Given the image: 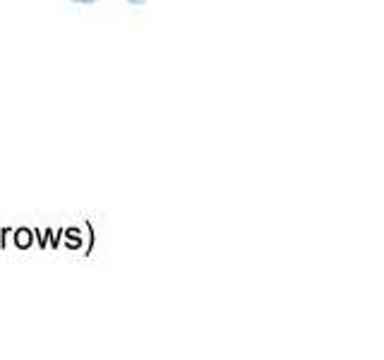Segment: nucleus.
<instances>
[{
	"mask_svg": "<svg viewBox=\"0 0 384 360\" xmlns=\"http://www.w3.org/2000/svg\"><path fill=\"white\" fill-rule=\"evenodd\" d=\"M75 5H92V3H101V0H70Z\"/></svg>",
	"mask_w": 384,
	"mask_h": 360,
	"instance_id": "nucleus-1",
	"label": "nucleus"
},
{
	"mask_svg": "<svg viewBox=\"0 0 384 360\" xmlns=\"http://www.w3.org/2000/svg\"><path fill=\"white\" fill-rule=\"evenodd\" d=\"M128 3H130V5H144L146 0H128Z\"/></svg>",
	"mask_w": 384,
	"mask_h": 360,
	"instance_id": "nucleus-2",
	"label": "nucleus"
}]
</instances>
